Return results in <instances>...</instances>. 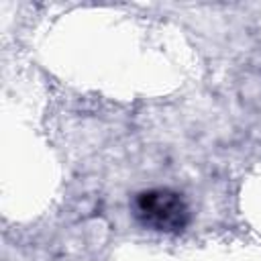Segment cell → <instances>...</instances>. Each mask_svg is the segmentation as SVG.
Segmentation results:
<instances>
[{"label": "cell", "instance_id": "1", "mask_svg": "<svg viewBox=\"0 0 261 261\" xmlns=\"http://www.w3.org/2000/svg\"><path fill=\"white\" fill-rule=\"evenodd\" d=\"M130 208L139 224H143L149 230L163 232V234L184 232L192 218L186 198L171 188L143 190L135 194Z\"/></svg>", "mask_w": 261, "mask_h": 261}]
</instances>
